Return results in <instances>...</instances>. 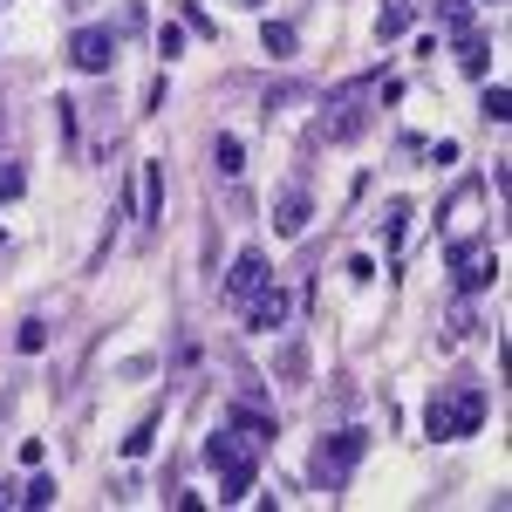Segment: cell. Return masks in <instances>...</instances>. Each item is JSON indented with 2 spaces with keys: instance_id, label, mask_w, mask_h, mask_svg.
<instances>
[{
  "instance_id": "obj_1",
  "label": "cell",
  "mask_w": 512,
  "mask_h": 512,
  "mask_svg": "<svg viewBox=\"0 0 512 512\" xmlns=\"http://www.w3.org/2000/svg\"><path fill=\"white\" fill-rule=\"evenodd\" d=\"M485 410H492V396H485V383H451L444 396H431V410H424V437H437V444H458V437H478V424H485Z\"/></svg>"
},
{
  "instance_id": "obj_2",
  "label": "cell",
  "mask_w": 512,
  "mask_h": 512,
  "mask_svg": "<svg viewBox=\"0 0 512 512\" xmlns=\"http://www.w3.org/2000/svg\"><path fill=\"white\" fill-rule=\"evenodd\" d=\"M253 451H260V444L239 431V424L205 437V458H212V472H219V506H239V499L253 492Z\"/></svg>"
},
{
  "instance_id": "obj_3",
  "label": "cell",
  "mask_w": 512,
  "mask_h": 512,
  "mask_svg": "<svg viewBox=\"0 0 512 512\" xmlns=\"http://www.w3.org/2000/svg\"><path fill=\"white\" fill-rule=\"evenodd\" d=\"M444 267L458 280V294H485L499 280V253H492V239H451L444 246Z\"/></svg>"
},
{
  "instance_id": "obj_4",
  "label": "cell",
  "mask_w": 512,
  "mask_h": 512,
  "mask_svg": "<svg viewBox=\"0 0 512 512\" xmlns=\"http://www.w3.org/2000/svg\"><path fill=\"white\" fill-rule=\"evenodd\" d=\"M362 451H369V431H335V437H321V451H315V485H321V492H342V485H349V472L362 465Z\"/></svg>"
},
{
  "instance_id": "obj_5",
  "label": "cell",
  "mask_w": 512,
  "mask_h": 512,
  "mask_svg": "<svg viewBox=\"0 0 512 512\" xmlns=\"http://www.w3.org/2000/svg\"><path fill=\"white\" fill-rule=\"evenodd\" d=\"M69 62H76L82 76L117 69V35H110V28H76V35H69Z\"/></svg>"
},
{
  "instance_id": "obj_6",
  "label": "cell",
  "mask_w": 512,
  "mask_h": 512,
  "mask_svg": "<svg viewBox=\"0 0 512 512\" xmlns=\"http://www.w3.org/2000/svg\"><path fill=\"white\" fill-rule=\"evenodd\" d=\"M287 315H294V301L280 294L274 280H267L253 301H246V328H253V335H274V328H287Z\"/></svg>"
},
{
  "instance_id": "obj_7",
  "label": "cell",
  "mask_w": 512,
  "mask_h": 512,
  "mask_svg": "<svg viewBox=\"0 0 512 512\" xmlns=\"http://www.w3.org/2000/svg\"><path fill=\"white\" fill-rule=\"evenodd\" d=\"M267 280H274V274H267V253H260V246H246V253L233 260V274H226V294H233L239 308H246V301H253Z\"/></svg>"
},
{
  "instance_id": "obj_8",
  "label": "cell",
  "mask_w": 512,
  "mask_h": 512,
  "mask_svg": "<svg viewBox=\"0 0 512 512\" xmlns=\"http://www.w3.org/2000/svg\"><path fill=\"white\" fill-rule=\"evenodd\" d=\"M308 219H315V198L301 192V185H287L280 205H274V233L280 239H301V233H308Z\"/></svg>"
},
{
  "instance_id": "obj_9",
  "label": "cell",
  "mask_w": 512,
  "mask_h": 512,
  "mask_svg": "<svg viewBox=\"0 0 512 512\" xmlns=\"http://www.w3.org/2000/svg\"><path fill=\"white\" fill-rule=\"evenodd\" d=\"M137 212L144 219H164V164H137Z\"/></svg>"
},
{
  "instance_id": "obj_10",
  "label": "cell",
  "mask_w": 512,
  "mask_h": 512,
  "mask_svg": "<svg viewBox=\"0 0 512 512\" xmlns=\"http://www.w3.org/2000/svg\"><path fill=\"white\" fill-rule=\"evenodd\" d=\"M458 69H465V76H485V69H492V41L478 35H458Z\"/></svg>"
},
{
  "instance_id": "obj_11",
  "label": "cell",
  "mask_w": 512,
  "mask_h": 512,
  "mask_svg": "<svg viewBox=\"0 0 512 512\" xmlns=\"http://www.w3.org/2000/svg\"><path fill=\"white\" fill-rule=\"evenodd\" d=\"M410 21H417V7H410V0H390V7L376 14V41H396V35H410Z\"/></svg>"
},
{
  "instance_id": "obj_12",
  "label": "cell",
  "mask_w": 512,
  "mask_h": 512,
  "mask_svg": "<svg viewBox=\"0 0 512 512\" xmlns=\"http://www.w3.org/2000/svg\"><path fill=\"white\" fill-rule=\"evenodd\" d=\"M437 21H444V35H451V41L478 28V21H472V0H437Z\"/></svg>"
},
{
  "instance_id": "obj_13",
  "label": "cell",
  "mask_w": 512,
  "mask_h": 512,
  "mask_svg": "<svg viewBox=\"0 0 512 512\" xmlns=\"http://www.w3.org/2000/svg\"><path fill=\"white\" fill-rule=\"evenodd\" d=\"M212 164H219V178H239V171H246V144H239L233 130L212 144Z\"/></svg>"
},
{
  "instance_id": "obj_14",
  "label": "cell",
  "mask_w": 512,
  "mask_h": 512,
  "mask_svg": "<svg viewBox=\"0 0 512 512\" xmlns=\"http://www.w3.org/2000/svg\"><path fill=\"white\" fill-rule=\"evenodd\" d=\"M233 424L253 437V444H267V437H274V417H267V410H253V403H233Z\"/></svg>"
},
{
  "instance_id": "obj_15",
  "label": "cell",
  "mask_w": 512,
  "mask_h": 512,
  "mask_svg": "<svg viewBox=\"0 0 512 512\" xmlns=\"http://www.w3.org/2000/svg\"><path fill=\"white\" fill-rule=\"evenodd\" d=\"M403 233H410V205H403V198H390V212H383V246H390V253H403Z\"/></svg>"
},
{
  "instance_id": "obj_16",
  "label": "cell",
  "mask_w": 512,
  "mask_h": 512,
  "mask_svg": "<svg viewBox=\"0 0 512 512\" xmlns=\"http://www.w3.org/2000/svg\"><path fill=\"white\" fill-rule=\"evenodd\" d=\"M369 82H376V76L349 82V89H342V96H335V103H355V96H362V89H369ZM321 130H328V137H355V130H362V117H335V123H321Z\"/></svg>"
},
{
  "instance_id": "obj_17",
  "label": "cell",
  "mask_w": 512,
  "mask_h": 512,
  "mask_svg": "<svg viewBox=\"0 0 512 512\" xmlns=\"http://www.w3.org/2000/svg\"><path fill=\"white\" fill-rule=\"evenodd\" d=\"M14 349H21V355H41V349H48V321L28 315V321H21V335H14Z\"/></svg>"
},
{
  "instance_id": "obj_18",
  "label": "cell",
  "mask_w": 512,
  "mask_h": 512,
  "mask_svg": "<svg viewBox=\"0 0 512 512\" xmlns=\"http://www.w3.org/2000/svg\"><path fill=\"white\" fill-rule=\"evenodd\" d=\"M260 41H267V55H294V48H301V35H294L287 21H267V28H260Z\"/></svg>"
},
{
  "instance_id": "obj_19",
  "label": "cell",
  "mask_w": 512,
  "mask_h": 512,
  "mask_svg": "<svg viewBox=\"0 0 512 512\" xmlns=\"http://www.w3.org/2000/svg\"><path fill=\"white\" fill-rule=\"evenodd\" d=\"M151 444H158V417H144V424H137V431L123 437V458H144V451H151Z\"/></svg>"
},
{
  "instance_id": "obj_20",
  "label": "cell",
  "mask_w": 512,
  "mask_h": 512,
  "mask_svg": "<svg viewBox=\"0 0 512 512\" xmlns=\"http://www.w3.org/2000/svg\"><path fill=\"white\" fill-rule=\"evenodd\" d=\"M21 192H28V171L21 164H0V205H14Z\"/></svg>"
},
{
  "instance_id": "obj_21",
  "label": "cell",
  "mask_w": 512,
  "mask_h": 512,
  "mask_svg": "<svg viewBox=\"0 0 512 512\" xmlns=\"http://www.w3.org/2000/svg\"><path fill=\"white\" fill-rule=\"evenodd\" d=\"M485 117H492V123L512 117V89H506V82H492V89H485Z\"/></svg>"
},
{
  "instance_id": "obj_22",
  "label": "cell",
  "mask_w": 512,
  "mask_h": 512,
  "mask_svg": "<svg viewBox=\"0 0 512 512\" xmlns=\"http://www.w3.org/2000/svg\"><path fill=\"white\" fill-rule=\"evenodd\" d=\"M14 499H21V506H55V478H35V485L14 492Z\"/></svg>"
},
{
  "instance_id": "obj_23",
  "label": "cell",
  "mask_w": 512,
  "mask_h": 512,
  "mask_svg": "<svg viewBox=\"0 0 512 512\" xmlns=\"http://www.w3.org/2000/svg\"><path fill=\"white\" fill-rule=\"evenodd\" d=\"M178 48H185V28H178V21H164V28H158V55H164V62H171Z\"/></svg>"
},
{
  "instance_id": "obj_24",
  "label": "cell",
  "mask_w": 512,
  "mask_h": 512,
  "mask_svg": "<svg viewBox=\"0 0 512 512\" xmlns=\"http://www.w3.org/2000/svg\"><path fill=\"white\" fill-rule=\"evenodd\" d=\"M0 130H7V110H0Z\"/></svg>"
},
{
  "instance_id": "obj_25",
  "label": "cell",
  "mask_w": 512,
  "mask_h": 512,
  "mask_svg": "<svg viewBox=\"0 0 512 512\" xmlns=\"http://www.w3.org/2000/svg\"><path fill=\"white\" fill-rule=\"evenodd\" d=\"M492 7H499V0H492Z\"/></svg>"
},
{
  "instance_id": "obj_26",
  "label": "cell",
  "mask_w": 512,
  "mask_h": 512,
  "mask_svg": "<svg viewBox=\"0 0 512 512\" xmlns=\"http://www.w3.org/2000/svg\"><path fill=\"white\" fill-rule=\"evenodd\" d=\"M246 7H253V0H246Z\"/></svg>"
}]
</instances>
